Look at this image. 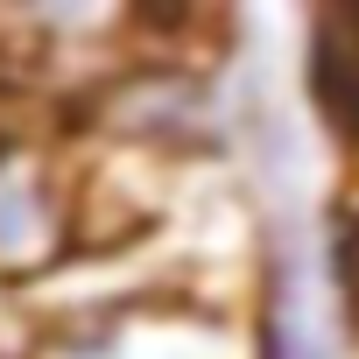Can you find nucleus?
<instances>
[{
  "mask_svg": "<svg viewBox=\"0 0 359 359\" xmlns=\"http://www.w3.org/2000/svg\"><path fill=\"white\" fill-rule=\"evenodd\" d=\"M29 310V359H254V317L184 289H78Z\"/></svg>",
  "mask_w": 359,
  "mask_h": 359,
  "instance_id": "f257e3e1",
  "label": "nucleus"
},
{
  "mask_svg": "<svg viewBox=\"0 0 359 359\" xmlns=\"http://www.w3.org/2000/svg\"><path fill=\"white\" fill-rule=\"evenodd\" d=\"M71 261H78L71 162H64V141H43L15 162H0V289L36 296Z\"/></svg>",
  "mask_w": 359,
  "mask_h": 359,
  "instance_id": "f03ea898",
  "label": "nucleus"
},
{
  "mask_svg": "<svg viewBox=\"0 0 359 359\" xmlns=\"http://www.w3.org/2000/svg\"><path fill=\"white\" fill-rule=\"evenodd\" d=\"M331 282H338L345 317L359 324V219H338V233H331Z\"/></svg>",
  "mask_w": 359,
  "mask_h": 359,
  "instance_id": "7ed1b4c3",
  "label": "nucleus"
},
{
  "mask_svg": "<svg viewBox=\"0 0 359 359\" xmlns=\"http://www.w3.org/2000/svg\"><path fill=\"white\" fill-rule=\"evenodd\" d=\"M29 338H36V310H29V296H15V289H0V352H15V359H29Z\"/></svg>",
  "mask_w": 359,
  "mask_h": 359,
  "instance_id": "20e7f679",
  "label": "nucleus"
},
{
  "mask_svg": "<svg viewBox=\"0 0 359 359\" xmlns=\"http://www.w3.org/2000/svg\"><path fill=\"white\" fill-rule=\"evenodd\" d=\"M0 359H15V352H0Z\"/></svg>",
  "mask_w": 359,
  "mask_h": 359,
  "instance_id": "39448f33",
  "label": "nucleus"
}]
</instances>
